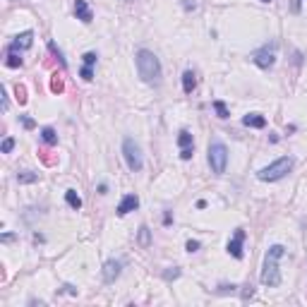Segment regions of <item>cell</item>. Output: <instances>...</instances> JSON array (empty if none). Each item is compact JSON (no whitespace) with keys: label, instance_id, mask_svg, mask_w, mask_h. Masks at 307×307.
I'll list each match as a JSON object with an SVG mask.
<instances>
[{"label":"cell","instance_id":"cell-1","mask_svg":"<svg viewBox=\"0 0 307 307\" xmlns=\"http://www.w3.org/2000/svg\"><path fill=\"white\" fill-rule=\"evenodd\" d=\"M134 63H137V72H139L142 82H147V84H159L161 82V75H163V70H161V60L151 53V51H147V48L137 51Z\"/></svg>","mask_w":307,"mask_h":307},{"label":"cell","instance_id":"cell-2","mask_svg":"<svg viewBox=\"0 0 307 307\" xmlns=\"http://www.w3.org/2000/svg\"><path fill=\"white\" fill-rule=\"evenodd\" d=\"M286 254L283 245H271L267 250V259H264V269H262V283L274 288L281 283V269H279V259Z\"/></svg>","mask_w":307,"mask_h":307},{"label":"cell","instance_id":"cell-3","mask_svg":"<svg viewBox=\"0 0 307 307\" xmlns=\"http://www.w3.org/2000/svg\"><path fill=\"white\" fill-rule=\"evenodd\" d=\"M291 171H293V159L283 156V159L274 161L271 166L262 168V171L257 173V178H259L262 183H276V180H283V178L291 173Z\"/></svg>","mask_w":307,"mask_h":307},{"label":"cell","instance_id":"cell-4","mask_svg":"<svg viewBox=\"0 0 307 307\" xmlns=\"http://www.w3.org/2000/svg\"><path fill=\"white\" fill-rule=\"evenodd\" d=\"M122 156H125V163H127V168H130L132 173H139V171L144 168L142 149H139V144H137L134 139H130V137L122 139Z\"/></svg>","mask_w":307,"mask_h":307},{"label":"cell","instance_id":"cell-5","mask_svg":"<svg viewBox=\"0 0 307 307\" xmlns=\"http://www.w3.org/2000/svg\"><path fill=\"white\" fill-rule=\"evenodd\" d=\"M209 166L216 175H223L226 173V166H228V149L223 142H211L209 144Z\"/></svg>","mask_w":307,"mask_h":307},{"label":"cell","instance_id":"cell-6","mask_svg":"<svg viewBox=\"0 0 307 307\" xmlns=\"http://www.w3.org/2000/svg\"><path fill=\"white\" fill-rule=\"evenodd\" d=\"M252 63H254L257 67H262V70H269V67H274V63H276V53H274V46H271V48H269V46H264V48L254 51Z\"/></svg>","mask_w":307,"mask_h":307},{"label":"cell","instance_id":"cell-7","mask_svg":"<svg viewBox=\"0 0 307 307\" xmlns=\"http://www.w3.org/2000/svg\"><path fill=\"white\" fill-rule=\"evenodd\" d=\"M120 271H122V262L108 259L106 264H103V281H106V283H115V279L120 276Z\"/></svg>","mask_w":307,"mask_h":307},{"label":"cell","instance_id":"cell-8","mask_svg":"<svg viewBox=\"0 0 307 307\" xmlns=\"http://www.w3.org/2000/svg\"><path fill=\"white\" fill-rule=\"evenodd\" d=\"M242 240H245V230H242V228H238V230H235V235H233V240L228 242V254H230V257L242 259Z\"/></svg>","mask_w":307,"mask_h":307},{"label":"cell","instance_id":"cell-9","mask_svg":"<svg viewBox=\"0 0 307 307\" xmlns=\"http://www.w3.org/2000/svg\"><path fill=\"white\" fill-rule=\"evenodd\" d=\"M31 43H34V34L31 31H22V34L14 36L10 51H27V48H31Z\"/></svg>","mask_w":307,"mask_h":307},{"label":"cell","instance_id":"cell-10","mask_svg":"<svg viewBox=\"0 0 307 307\" xmlns=\"http://www.w3.org/2000/svg\"><path fill=\"white\" fill-rule=\"evenodd\" d=\"M139 206V197L137 195H125L120 200V204H118V216H127L130 211H134Z\"/></svg>","mask_w":307,"mask_h":307},{"label":"cell","instance_id":"cell-11","mask_svg":"<svg viewBox=\"0 0 307 307\" xmlns=\"http://www.w3.org/2000/svg\"><path fill=\"white\" fill-rule=\"evenodd\" d=\"M75 14H77V19H82L84 24H89L92 22V7L87 5V0H75Z\"/></svg>","mask_w":307,"mask_h":307},{"label":"cell","instance_id":"cell-12","mask_svg":"<svg viewBox=\"0 0 307 307\" xmlns=\"http://www.w3.org/2000/svg\"><path fill=\"white\" fill-rule=\"evenodd\" d=\"M242 125L245 127H254V130H262V127H267V118L259 115V113H247L242 118Z\"/></svg>","mask_w":307,"mask_h":307},{"label":"cell","instance_id":"cell-13","mask_svg":"<svg viewBox=\"0 0 307 307\" xmlns=\"http://www.w3.org/2000/svg\"><path fill=\"white\" fill-rule=\"evenodd\" d=\"M195 87H197V75H195L192 70H185V72H183V92L192 94Z\"/></svg>","mask_w":307,"mask_h":307},{"label":"cell","instance_id":"cell-14","mask_svg":"<svg viewBox=\"0 0 307 307\" xmlns=\"http://www.w3.org/2000/svg\"><path fill=\"white\" fill-rule=\"evenodd\" d=\"M41 175L39 173H34V171H19L17 173V183L19 185H31V183H36Z\"/></svg>","mask_w":307,"mask_h":307},{"label":"cell","instance_id":"cell-15","mask_svg":"<svg viewBox=\"0 0 307 307\" xmlns=\"http://www.w3.org/2000/svg\"><path fill=\"white\" fill-rule=\"evenodd\" d=\"M65 202L72 206V209H75V211H77V209H82V200H80V195H77L75 190H67V192H65Z\"/></svg>","mask_w":307,"mask_h":307},{"label":"cell","instance_id":"cell-16","mask_svg":"<svg viewBox=\"0 0 307 307\" xmlns=\"http://www.w3.org/2000/svg\"><path fill=\"white\" fill-rule=\"evenodd\" d=\"M41 139H43L46 144H51V147H53L55 142H58V134H55L53 127H43V130H41Z\"/></svg>","mask_w":307,"mask_h":307},{"label":"cell","instance_id":"cell-17","mask_svg":"<svg viewBox=\"0 0 307 307\" xmlns=\"http://www.w3.org/2000/svg\"><path fill=\"white\" fill-rule=\"evenodd\" d=\"M137 240H139L142 247H149V245H151V230H149V226H139V238H137Z\"/></svg>","mask_w":307,"mask_h":307},{"label":"cell","instance_id":"cell-18","mask_svg":"<svg viewBox=\"0 0 307 307\" xmlns=\"http://www.w3.org/2000/svg\"><path fill=\"white\" fill-rule=\"evenodd\" d=\"M5 65H7V67H12V70H17V67H22V65H24V60H22L19 55L14 53V51H10L7 60H5Z\"/></svg>","mask_w":307,"mask_h":307},{"label":"cell","instance_id":"cell-19","mask_svg":"<svg viewBox=\"0 0 307 307\" xmlns=\"http://www.w3.org/2000/svg\"><path fill=\"white\" fill-rule=\"evenodd\" d=\"M178 147H180V149L192 147V134L187 132V130H183V132L178 134Z\"/></svg>","mask_w":307,"mask_h":307},{"label":"cell","instance_id":"cell-20","mask_svg":"<svg viewBox=\"0 0 307 307\" xmlns=\"http://www.w3.org/2000/svg\"><path fill=\"white\" fill-rule=\"evenodd\" d=\"M214 108H216V113H218V118H228V115H230L223 101H214Z\"/></svg>","mask_w":307,"mask_h":307},{"label":"cell","instance_id":"cell-21","mask_svg":"<svg viewBox=\"0 0 307 307\" xmlns=\"http://www.w3.org/2000/svg\"><path fill=\"white\" fill-rule=\"evenodd\" d=\"M12 149H14V139H12V137H5V139H2V147H0V151H2V154H10Z\"/></svg>","mask_w":307,"mask_h":307},{"label":"cell","instance_id":"cell-22","mask_svg":"<svg viewBox=\"0 0 307 307\" xmlns=\"http://www.w3.org/2000/svg\"><path fill=\"white\" fill-rule=\"evenodd\" d=\"M80 75H82V80H84V82H92V80H94V70H92V65H84V67H82Z\"/></svg>","mask_w":307,"mask_h":307},{"label":"cell","instance_id":"cell-23","mask_svg":"<svg viewBox=\"0 0 307 307\" xmlns=\"http://www.w3.org/2000/svg\"><path fill=\"white\" fill-rule=\"evenodd\" d=\"M48 48H51V53H55V55H58V60H60V65L65 67V65H67V63H65V58H63V53H60L58 48H55V43H53V41H48Z\"/></svg>","mask_w":307,"mask_h":307},{"label":"cell","instance_id":"cell-24","mask_svg":"<svg viewBox=\"0 0 307 307\" xmlns=\"http://www.w3.org/2000/svg\"><path fill=\"white\" fill-rule=\"evenodd\" d=\"M192 154H195V147L180 149V159H183V161H190V159H192Z\"/></svg>","mask_w":307,"mask_h":307},{"label":"cell","instance_id":"cell-25","mask_svg":"<svg viewBox=\"0 0 307 307\" xmlns=\"http://www.w3.org/2000/svg\"><path fill=\"white\" fill-rule=\"evenodd\" d=\"M51 89H53L55 94H60V92H63V80H58V75H55L53 82H51Z\"/></svg>","mask_w":307,"mask_h":307},{"label":"cell","instance_id":"cell-26","mask_svg":"<svg viewBox=\"0 0 307 307\" xmlns=\"http://www.w3.org/2000/svg\"><path fill=\"white\" fill-rule=\"evenodd\" d=\"M82 58H84V65H92V67H94V63H96V53H94V51H89V53H84V55H82Z\"/></svg>","mask_w":307,"mask_h":307},{"label":"cell","instance_id":"cell-27","mask_svg":"<svg viewBox=\"0 0 307 307\" xmlns=\"http://www.w3.org/2000/svg\"><path fill=\"white\" fill-rule=\"evenodd\" d=\"M185 250L187 252H197V250H200V240H187Z\"/></svg>","mask_w":307,"mask_h":307},{"label":"cell","instance_id":"cell-28","mask_svg":"<svg viewBox=\"0 0 307 307\" xmlns=\"http://www.w3.org/2000/svg\"><path fill=\"white\" fill-rule=\"evenodd\" d=\"M178 276H180V269H175V267H173V271H166V274H163V279H166V281L178 279Z\"/></svg>","mask_w":307,"mask_h":307},{"label":"cell","instance_id":"cell-29","mask_svg":"<svg viewBox=\"0 0 307 307\" xmlns=\"http://www.w3.org/2000/svg\"><path fill=\"white\" fill-rule=\"evenodd\" d=\"M291 10H293L295 14H300V10H303V0H293V2H291Z\"/></svg>","mask_w":307,"mask_h":307},{"label":"cell","instance_id":"cell-30","mask_svg":"<svg viewBox=\"0 0 307 307\" xmlns=\"http://www.w3.org/2000/svg\"><path fill=\"white\" fill-rule=\"evenodd\" d=\"M17 101H19V103H27V96H24V89H22V87H17Z\"/></svg>","mask_w":307,"mask_h":307},{"label":"cell","instance_id":"cell-31","mask_svg":"<svg viewBox=\"0 0 307 307\" xmlns=\"http://www.w3.org/2000/svg\"><path fill=\"white\" fill-rule=\"evenodd\" d=\"M2 110H7V89L2 87Z\"/></svg>","mask_w":307,"mask_h":307},{"label":"cell","instance_id":"cell-32","mask_svg":"<svg viewBox=\"0 0 307 307\" xmlns=\"http://www.w3.org/2000/svg\"><path fill=\"white\" fill-rule=\"evenodd\" d=\"M22 122H24V127H29V130L34 127V120H31V118H22Z\"/></svg>","mask_w":307,"mask_h":307},{"label":"cell","instance_id":"cell-33","mask_svg":"<svg viewBox=\"0 0 307 307\" xmlns=\"http://www.w3.org/2000/svg\"><path fill=\"white\" fill-rule=\"evenodd\" d=\"M122 2H134V0H122Z\"/></svg>","mask_w":307,"mask_h":307},{"label":"cell","instance_id":"cell-34","mask_svg":"<svg viewBox=\"0 0 307 307\" xmlns=\"http://www.w3.org/2000/svg\"><path fill=\"white\" fill-rule=\"evenodd\" d=\"M262 2H271V0H262Z\"/></svg>","mask_w":307,"mask_h":307}]
</instances>
